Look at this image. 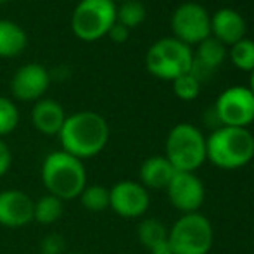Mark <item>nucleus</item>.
<instances>
[{
    "label": "nucleus",
    "mask_w": 254,
    "mask_h": 254,
    "mask_svg": "<svg viewBox=\"0 0 254 254\" xmlns=\"http://www.w3.org/2000/svg\"><path fill=\"white\" fill-rule=\"evenodd\" d=\"M220 127L248 128L254 121V95L248 87L235 85L220 94L214 104Z\"/></svg>",
    "instance_id": "8"
},
{
    "label": "nucleus",
    "mask_w": 254,
    "mask_h": 254,
    "mask_svg": "<svg viewBox=\"0 0 254 254\" xmlns=\"http://www.w3.org/2000/svg\"><path fill=\"white\" fill-rule=\"evenodd\" d=\"M192 49L175 37L154 42L145 54V67L159 80L173 81L175 78L189 73L192 69Z\"/></svg>",
    "instance_id": "5"
},
{
    "label": "nucleus",
    "mask_w": 254,
    "mask_h": 254,
    "mask_svg": "<svg viewBox=\"0 0 254 254\" xmlns=\"http://www.w3.org/2000/svg\"><path fill=\"white\" fill-rule=\"evenodd\" d=\"M249 90H251V94L254 95V69L251 71V80H249Z\"/></svg>",
    "instance_id": "29"
},
{
    "label": "nucleus",
    "mask_w": 254,
    "mask_h": 254,
    "mask_svg": "<svg viewBox=\"0 0 254 254\" xmlns=\"http://www.w3.org/2000/svg\"><path fill=\"white\" fill-rule=\"evenodd\" d=\"M147 17V9L138 0H127L116 7V23L127 26L128 30L138 28Z\"/></svg>",
    "instance_id": "21"
},
{
    "label": "nucleus",
    "mask_w": 254,
    "mask_h": 254,
    "mask_svg": "<svg viewBox=\"0 0 254 254\" xmlns=\"http://www.w3.org/2000/svg\"><path fill=\"white\" fill-rule=\"evenodd\" d=\"M66 241L61 234H49L40 242V254H66Z\"/></svg>",
    "instance_id": "26"
},
{
    "label": "nucleus",
    "mask_w": 254,
    "mask_h": 254,
    "mask_svg": "<svg viewBox=\"0 0 254 254\" xmlns=\"http://www.w3.org/2000/svg\"><path fill=\"white\" fill-rule=\"evenodd\" d=\"M214 230L201 213L182 214L168 230V242L173 254H207L213 248Z\"/></svg>",
    "instance_id": "6"
},
{
    "label": "nucleus",
    "mask_w": 254,
    "mask_h": 254,
    "mask_svg": "<svg viewBox=\"0 0 254 254\" xmlns=\"http://www.w3.org/2000/svg\"><path fill=\"white\" fill-rule=\"evenodd\" d=\"M10 166H12V152L9 145L0 138V178L9 173Z\"/></svg>",
    "instance_id": "27"
},
{
    "label": "nucleus",
    "mask_w": 254,
    "mask_h": 254,
    "mask_svg": "<svg viewBox=\"0 0 254 254\" xmlns=\"http://www.w3.org/2000/svg\"><path fill=\"white\" fill-rule=\"evenodd\" d=\"M225 57H227V47L214 37L206 38L195 49L190 73L202 83L213 74V71H216L223 64Z\"/></svg>",
    "instance_id": "15"
},
{
    "label": "nucleus",
    "mask_w": 254,
    "mask_h": 254,
    "mask_svg": "<svg viewBox=\"0 0 254 254\" xmlns=\"http://www.w3.org/2000/svg\"><path fill=\"white\" fill-rule=\"evenodd\" d=\"M175 173L177 170L164 156H151L142 163L140 170H138V178L147 190L149 189H156V190L164 189L166 190Z\"/></svg>",
    "instance_id": "17"
},
{
    "label": "nucleus",
    "mask_w": 254,
    "mask_h": 254,
    "mask_svg": "<svg viewBox=\"0 0 254 254\" xmlns=\"http://www.w3.org/2000/svg\"><path fill=\"white\" fill-rule=\"evenodd\" d=\"M51 73L40 63H28L21 66L10 80V94L16 101L37 102L44 99L51 87Z\"/></svg>",
    "instance_id": "12"
},
{
    "label": "nucleus",
    "mask_w": 254,
    "mask_h": 254,
    "mask_svg": "<svg viewBox=\"0 0 254 254\" xmlns=\"http://www.w3.org/2000/svg\"><path fill=\"white\" fill-rule=\"evenodd\" d=\"M253 157L254 135L248 128L218 127L206 138V159L220 170H239Z\"/></svg>",
    "instance_id": "3"
},
{
    "label": "nucleus",
    "mask_w": 254,
    "mask_h": 254,
    "mask_svg": "<svg viewBox=\"0 0 254 254\" xmlns=\"http://www.w3.org/2000/svg\"><path fill=\"white\" fill-rule=\"evenodd\" d=\"M166 194L171 206L182 214L199 213L206 199V189L202 180L195 173L177 171L166 187Z\"/></svg>",
    "instance_id": "11"
},
{
    "label": "nucleus",
    "mask_w": 254,
    "mask_h": 254,
    "mask_svg": "<svg viewBox=\"0 0 254 254\" xmlns=\"http://www.w3.org/2000/svg\"><path fill=\"white\" fill-rule=\"evenodd\" d=\"M201 81L189 71V73L173 80V92L182 101H194V99H197L199 92H201Z\"/></svg>",
    "instance_id": "25"
},
{
    "label": "nucleus",
    "mask_w": 254,
    "mask_h": 254,
    "mask_svg": "<svg viewBox=\"0 0 254 254\" xmlns=\"http://www.w3.org/2000/svg\"><path fill=\"white\" fill-rule=\"evenodd\" d=\"M78 199L90 213H102L109 209V189L104 185H87Z\"/></svg>",
    "instance_id": "22"
},
{
    "label": "nucleus",
    "mask_w": 254,
    "mask_h": 254,
    "mask_svg": "<svg viewBox=\"0 0 254 254\" xmlns=\"http://www.w3.org/2000/svg\"><path fill=\"white\" fill-rule=\"evenodd\" d=\"M230 59L234 66L241 71L254 69V40L251 38H242L237 44L230 47Z\"/></svg>",
    "instance_id": "23"
},
{
    "label": "nucleus",
    "mask_w": 254,
    "mask_h": 254,
    "mask_svg": "<svg viewBox=\"0 0 254 254\" xmlns=\"http://www.w3.org/2000/svg\"><path fill=\"white\" fill-rule=\"evenodd\" d=\"M28 47V35L12 19H0V59H12Z\"/></svg>",
    "instance_id": "19"
},
{
    "label": "nucleus",
    "mask_w": 254,
    "mask_h": 254,
    "mask_svg": "<svg viewBox=\"0 0 254 254\" xmlns=\"http://www.w3.org/2000/svg\"><path fill=\"white\" fill-rule=\"evenodd\" d=\"M113 2H114V3H116V2H120V3H121V2H127V0H113Z\"/></svg>",
    "instance_id": "32"
},
{
    "label": "nucleus",
    "mask_w": 254,
    "mask_h": 254,
    "mask_svg": "<svg viewBox=\"0 0 254 254\" xmlns=\"http://www.w3.org/2000/svg\"><path fill=\"white\" fill-rule=\"evenodd\" d=\"M66 121V113L64 107L54 99H40L31 107V123L35 130L47 137H56L59 135Z\"/></svg>",
    "instance_id": "16"
},
{
    "label": "nucleus",
    "mask_w": 254,
    "mask_h": 254,
    "mask_svg": "<svg viewBox=\"0 0 254 254\" xmlns=\"http://www.w3.org/2000/svg\"><path fill=\"white\" fill-rule=\"evenodd\" d=\"M64 213V202L51 194H44L33 202V221L40 225H54Z\"/></svg>",
    "instance_id": "20"
},
{
    "label": "nucleus",
    "mask_w": 254,
    "mask_h": 254,
    "mask_svg": "<svg viewBox=\"0 0 254 254\" xmlns=\"http://www.w3.org/2000/svg\"><path fill=\"white\" fill-rule=\"evenodd\" d=\"M137 237L151 254H173L168 242V228L156 218H147L138 225Z\"/></svg>",
    "instance_id": "18"
},
{
    "label": "nucleus",
    "mask_w": 254,
    "mask_h": 254,
    "mask_svg": "<svg viewBox=\"0 0 254 254\" xmlns=\"http://www.w3.org/2000/svg\"><path fill=\"white\" fill-rule=\"evenodd\" d=\"M42 184L47 194L63 202L78 199L87 187V168L85 163L63 149L52 151L45 156L40 170Z\"/></svg>",
    "instance_id": "2"
},
{
    "label": "nucleus",
    "mask_w": 254,
    "mask_h": 254,
    "mask_svg": "<svg viewBox=\"0 0 254 254\" xmlns=\"http://www.w3.org/2000/svg\"><path fill=\"white\" fill-rule=\"evenodd\" d=\"M113 0H80L71 14V30L81 42H97L107 37L116 23Z\"/></svg>",
    "instance_id": "7"
},
{
    "label": "nucleus",
    "mask_w": 254,
    "mask_h": 254,
    "mask_svg": "<svg viewBox=\"0 0 254 254\" xmlns=\"http://www.w3.org/2000/svg\"><path fill=\"white\" fill-rule=\"evenodd\" d=\"M149 190L140 182L120 180L109 189V209H113L121 218L133 220L144 216L149 209Z\"/></svg>",
    "instance_id": "10"
},
{
    "label": "nucleus",
    "mask_w": 254,
    "mask_h": 254,
    "mask_svg": "<svg viewBox=\"0 0 254 254\" xmlns=\"http://www.w3.org/2000/svg\"><path fill=\"white\" fill-rule=\"evenodd\" d=\"M19 125V109L16 102L0 95V138L10 135Z\"/></svg>",
    "instance_id": "24"
},
{
    "label": "nucleus",
    "mask_w": 254,
    "mask_h": 254,
    "mask_svg": "<svg viewBox=\"0 0 254 254\" xmlns=\"http://www.w3.org/2000/svg\"><path fill=\"white\" fill-rule=\"evenodd\" d=\"M7 2H10V0H0V5H3V3H7Z\"/></svg>",
    "instance_id": "31"
},
{
    "label": "nucleus",
    "mask_w": 254,
    "mask_h": 254,
    "mask_svg": "<svg viewBox=\"0 0 254 254\" xmlns=\"http://www.w3.org/2000/svg\"><path fill=\"white\" fill-rule=\"evenodd\" d=\"M171 30L175 38L189 47L199 45L211 37V16L201 3L185 2L171 14Z\"/></svg>",
    "instance_id": "9"
},
{
    "label": "nucleus",
    "mask_w": 254,
    "mask_h": 254,
    "mask_svg": "<svg viewBox=\"0 0 254 254\" xmlns=\"http://www.w3.org/2000/svg\"><path fill=\"white\" fill-rule=\"evenodd\" d=\"M248 24L239 10L221 7L211 16V37L220 40L225 47H232L239 40L246 38Z\"/></svg>",
    "instance_id": "14"
},
{
    "label": "nucleus",
    "mask_w": 254,
    "mask_h": 254,
    "mask_svg": "<svg viewBox=\"0 0 254 254\" xmlns=\"http://www.w3.org/2000/svg\"><path fill=\"white\" fill-rule=\"evenodd\" d=\"M107 37H109L114 44H125V42L128 40V37H130V30H128L127 26H123V24L114 23L113 28L109 30V33H107Z\"/></svg>",
    "instance_id": "28"
},
{
    "label": "nucleus",
    "mask_w": 254,
    "mask_h": 254,
    "mask_svg": "<svg viewBox=\"0 0 254 254\" xmlns=\"http://www.w3.org/2000/svg\"><path fill=\"white\" fill-rule=\"evenodd\" d=\"M166 157L177 171L195 173L206 161V137L190 123H178L166 137Z\"/></svg>",
    "instance_id": "4"
},
{
    "label": "nucleus",
    "mask_w": 254,
    "mask_h": 254,
    "mask_svg": "<svg viewBox=\"0 0 254 254\" xmlns=\"http://www.w3.org/2000/svg\"><path fill=\"white\" fill-rule=\"evenodd\" d=\"M109 125L95 111H78L66 116L59 131L61 149L80 161L99 156L109 142Z\"/></svg>",
    "instance_id": "1"
},
{
    "label": "nucleus",
    "mask_w": 254,
    "mask_h": 254,
    "mask_svg": "<svg viewBox=\"0 0 254 254\" xmlns=\"http://www.w3.org/2000/svg\"><path fill=\"white\" fill-rule=\"evenodd\" d=\"M66 254H83V253H78V251H69V253H66Z\"/></svg>",
    "instance_id": "30"
},
{
    "label": "nucleus",
    "mask_w": 254,
    "mask_h": 254,
    "mask_svg": "<svg viewBox=\"0 0 254 254\" xmlns=\"http://www.w3.org/2000/svg\"><path fill=\"white\" fill-rule=\"evenodd\" d=\"M33 199L23 190L7 189L0 192V225L23 228L33 221Z\"/></svg>",
    "instance_id": "13"
}]
</instances>
